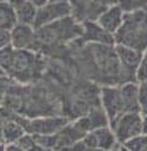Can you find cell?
Returning a JSON list of instances; mask_svg holds the SVG:
<instances>
[{
	"instance_id": "cell-20",
	"label": "cell",
	"mask_w": 147,
	"mask_h": 151,
	"mask_svg": "<svg viewBox=\"0 0 147 151\" xmlns=\"http://www.w3.org/2000/svg\"><path fill=\"white\" fill-rule=\"evenodd\" d=\"M136 80L138 82L147 81V50L142 52V58H141L140 65L136 71Z\"/></svg>"
},
{
	"instance_id": "cell-24",
	"label": "cell",
	"mask_w": 147,
	"mask_h": 151,
	"mask_svg": "<svg viewBox=\"0 0 147 151\" xmlns=\"http://www.w3.org/2000/svg\"><path fill=\"white\" fill-rule=\"evenodd\" d=\"M5 140H4V138H3V134H1V131H0V149H5Z\"/></svg>"
},
{
	"instance_id": "cell-13",
	"label": "cell",
	"mask_w": 147,
	"mask_h": 151,
	"mask_svg": "<svg viewBox=\"0 0 147 151\" xmlns=\"http://www.w3.org/2000/svg\"><path fill=\"white\" fill-rule=\"evenodd\" d=\"M124 11L118 4H113L110 6L107 10H105L103 14L96 19V22L108 33L115 34L117 29L121 27L122 21H123Z\"/></svg>"
},
{
	"instance_id": "cell-16",
	"label": "cell",
	"mask_w": 147,
	"mask_h": 151,
	"mask_svg": "<svg viewBox=\"0 0 147 151\" xmlns=\"http://www.w3.org/2000/svg\"><path fill=\"white\" fill-rule=\"evenodd\" d=\"M17 23L12 5L9 1H0V30H11Z\"/></svg>"
},
{
	"instance_id": "cell-7",
	"label": "cell",
	"mask_w": 147,
	"mask_h": 151,
	"mask_svg": "<svg viewBox=\"0 0 147 151\" xmlns=\"http://www.w3.org/2000/svg\"><path fill=\"white\" fill-rule=\"evenodd\" d=\"M15 116L23 124L26 132L30 134H54L62 129L65 124L69 123V119L62 116H50V117H38V119H23L17 115Z\"/></svg>"
},
{
	"instance_id": "cell-17",
	"label": "cell",
	"mask_w": 147,
	"mask_h": 151,
	"mask_svg": "<svg viewBox=\"0 0 147 151\" xmlns=\"http://www.w3.org/2000/svg\"><path fill=\"white\" fill-rule=\"evenodd\" d=\"M124 149L131 151H147V134H139L123 144Z\"/></svg>"
},
{
	"instance_id": "cell-26",
	"label": "cell",
	"mask_w": 147,
	"mask_h": 151,
	"mask_svg": "<svg viewBox=\"0 0 147 151\" xmlns=\"http://www.w3.org/2000/svg\"><path fill=\"white\" fill-rule=\"evenodd\" d=\"M4 75H5V71L3 70V68H1V67H0V78L4 76Z\"/></svg>"
},
{
	"instance_id": "cell-27",
	"label": "cell",
	"mask_w": 147,
	"mask_h": 151,
	"mask_svg": "<svg viewBox=\"0 0 147 151\" xmlns=\"http://www.w3.org/2000/svg\"><path fill=\"white\" fill-rule=\"evenodd\" d=\"M0 1H10V0H0Z\"/></svg>"
},
{
	"instance_id": "cell-5",
	"label": "cell",
	"mask_w": 147,
	"mask_h": 151,
	"mask_svg": "<svg viewBox=\"0 0 147 151\" xmlns=\"http://www.w3.org/2000/svg\"><path fill=\"white\" fill-rule=\"evenodd\" d=\"M71 16L80 23L96 21L105 10H107L117 0H69Z\"/></svg>"
},
{
	"instance_id": "cell-10",
	"label": "cell",
	"mask_w": 147,
	"mask_h": 151,
	"mask_svg": "<svg viewBox=\"0 0 147 151\" xmlns=\"http://www.w3.org/2000/svg\"><path fill=\"white\" fill-rule=\"evenodd\" d=\"M11 33V45L18 50H30L39 52V41L36 37V32L33 26L17 23L10 30Z\"/></svg>"
},
{
	"instance_id": "cell-23",
	"label": "cell",
	"mask_w": 147,
	"mask_h": 151,
	"mask_svg": "<svg viewBox=\"0 0 147 151\" xmlns=\"http://www.w3.org/2000/svg\"><path fill=\"white\" fill-rule=\"evenodd\" d=\"M29 1L33 3L35 6H38V7H39V6H42L44 4H46L48 0H29Z\"/></svg>"
},
{
	"instance_id": "cell-18",
	"label": "cell",
	"mask_w": 147,
	"mask_h": 151,
	"mask_svg": "<svg viewBox=\"0 0 147 151\" xmlns=\"http://www.w3.org/2000/svg\"><path fill=\"white\" fill-rule=\"evenodd\" d=\"M117 4L124 12L147 9V0H117Z\"/></svg>"
},
{
	"instance_id": "cell-22",
	"label": "cell",
	"mask_w": 147,
	"mask_h": 151,
	"mask_svg": "<svg viewBox=\"0 0 147 151\" xmlns=\"http://www.w3.org/2000/svg\"><path fill=\"white\" fill-rule=\"evenodd\" d=\"M142 133L147 134V115H142Z\"/></svg>"
},
{
	"instance_id": "cell-4",
	"label": "cell",
	"mask_w": 147,
	"mask_h": 151,
	"mask_svg": "<svg viewBox=\"0 0 147 151\" xmlns=\"http://www.w3.org/2000/svg\"><path fill=\"white\" fill-rule=\"evenodd\" d=\"M118 143L124 144L127 140L142 133V114L141 112H123L110 122Z\"/></svg>"
},
{
	"instance_id": "cell-9",
	"label": "cell",
	"mask_w": 147,
	"mask_h": 151,
	"mask_svg": "<svg viewBox=\"0 0 147 151\" xmlns=\"http://www.w3.org/2000/svg\"><path fill=\"white\" fill-rule=\"evenodd\" d=\"M71 15V7L69 1L64 3H52L47 1L42 6L38 7L34 22V28H40L42 26H46L48 23H52L57 19H60L63 17Z\"/></svg>"
},
{
	"instance_id": "cell-12",
	"label": "cell",
	"mask_w": 147,
	"mask_h": 151,
	"mask_svg": "<svg viewBox=\"0 0 147 151\" xmlns=\"http://www.w3.org/2000/svg\"><path fill=\"white\" fill-rule=\"evenodd\" d=\"M83 33L80 40L84 42L103 44V45H115L113 34L106 32L96 21H87L82 23Z\"/></svg>"
},
{
	"instance_id": "cell-11",
	"label": "cell",
	"mask_w": 147,
	"mask_h": 151,
	"mask_svg": "<svg viewBox=\"0 0 147 151\" xmlns=\"http://www.w3.org/2000/svg\"><path fill=\"white\" fill-rule=\"evenodd\" d=\"M86 150H113L117 139L110 126L89 131L82 138Z\"/></svg>"
},
{
	"instance_id": "cell-2",
	"label": "cell",
	"mask_w": 147,
	"mask_h": 151,
	"mask_svg": "<svg viewBox=\"0 0 147 151\" xmlns=\"http://www.w3.org/2000/svg\"><path fill=\"white\" fill-rule=\"evenodd\" d=\"M35 32L40 46L39 51H48V50L62 47L66 42L81 39L83 27L82 23L70 15L36 28Z\"/></svg>"
},
{
	"instance_id": "cell-3",
	"label": "cell",
	"mask_w": 147,
	"mask_h": 151,
	"mask_svg": "<svg viewBox=\"0 0 147 151\" xmlns=\"http://www.w3.org/2000/svg\"><path fill=\"white\" fill-rule=\"evenodd\" d=\"M115 45H123L136 51L147 50V9L124 12L121 27L113 34Z\"/></svg>"
},
{
	"instance_id": "cell-28",
	"label": "cell",
	"mask_w": 147,
	"mask_h": 151,
	"mask_svg": "<svg viewBox=\"0 0 147 151\" xmlns=\"http://www.w3.org/2000/svg\"><path fill=\"white\" fill-rule=\"evenodd\" d=\"M146 82H147V81H146Z\"/></svg>"
},
{
	"instance_id": "cell-6",
	"label": "cell",
	"mask_w": 147,
	"mask_h": 151,
	"mask_svg": "<svg viewBox=\"0 0 147 151\" xmlns=\"http://www.w3.org/2000/svg\"><path fill=\"white\" fill-rule=\"evenodd\" d=\"M115 52L121 64V85L138 82L136 71L142 58V52L123 45H115Z\"/></svg>"
},
{
	"instance_id": "cell-25",
	"label": "cell",
	"mask_w": 147,
	"mask_h": 151,
	"mask_svg": "<svg viewBox=\"0 0 147 151\" xmlns=\"http://www.w3.org/2000/svg\"><path fill=\"white\" fill-rule=\"evenodd\" d=\"M48 1H52V3H64V1H69V0H48Z\"/></svg>"
},
{
	"instance_id": "cell-21",
	"label": "cell",
	"mask_w": 147,
	"mask_h": 151,
	"mask_svg": "<svg viewBox=\"0 0 147 151\" xmlns=\"http://www.w3.org/2000/svg\"><path fill=\"white\" fill-rule=\"evenodd\" d=\"M11 45V33L10 30H0V50Z\"/></svg>"
},
{
	"instance_id": "cell-14",
	"label": "cell",
	"mask_w": 147,
	"mask_h": 151,
	"mask_svg": "<svg viewBox=\"0 0 147 151\" xmlns=\"http://www.w3.org/2000/svg\"><path fill=\"white\" fill-rule=\"evenodd\" d=\"M121 96L126 112H140L139 85L138 82H126L119 85Z\"/></svg>"
},
{
	"instance_id": "cell-19",
	"label": "cell",
	"mask_w": 147,
	"mask_h": 151,
	"mask_svg": "<svg viewBox=\"0 0 147 151\" xmlns=\"http://www.w3.org/2000/svg\"><path fill=\"white\" fill-rule=\"evenodd\" d=\"M139 103L140 112L147 115V82H140L139 85Z\"/></svg>"
},
{
	"instance_id": "cell-8",
	"label": "cell",
	"mask_w": 147,
	"mask_h": 151,
	"mask_svg": "<svg viewBox=\"0 0 147 151\" xmlns=\"http://www.w3.org/2000/svg\"><path fill=\"white\" fill-rule=\"evenodd\" d=\"M100 103H101V108L104 109L108 117V124L116 117L126 112L123 102H122L119 85L104 86L100 90Z\"/></svg>"
},
{
	"instance_id": "cell-15",
	"label": "cell",
	"mask_w": 147,
	"mask_h": 151,
	"mask_svg": "<svg viewBox=\"0 0 147 151\" xmlns=\"http://www.w3.org/2000/svg\"><path fill=\"white\" fill-rule=\"evenodd\" d=\"M15 10L17 22L21 24L34 26L38 6H35L29 0H10L9 1Z\"/></svg>"
},
{
	"instance_id": "cell-1",
	"label": "cell",
	"mask_w": 147,
	"mask_h": 151,
	"mask_svg": "<svg viewBox=\"0 0 147 151\" xmlns=\"http://www.w3.org/2000/svg\"><path fill=\"white\" fill-rule=\"evenodd\" d=\"M0 67L11 80L27 83L41 76L45 62L38 52L9 45L0 50Z\"/></svg>"
}]
</instances>
